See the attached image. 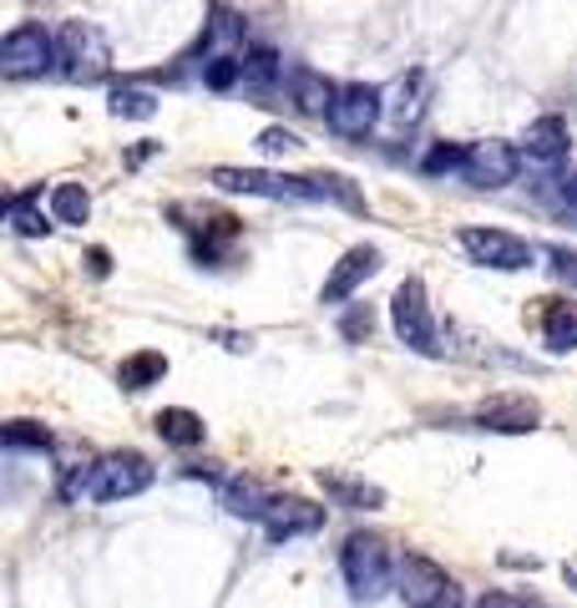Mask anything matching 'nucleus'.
Instances as JSON below:
<instances>
[{"mask_svg":"<svg viewBox=\"0 0 577 608\" xmlns=\"http://www.w3.org/2000/svg\"><path fill=\"white\" fill-rule=\"evenodd\" d=\"M203 81H208L213 92H228L234 81H244V61H238V56H228V52L208 56V67H203Z\"/></svg>","mask_w":577,"mask_h":608,"instance_id":"a878e982","label":"nucleus"},{"mask_svg":"<svg viewBox=\"0 0 577 608\" xmlns=\"http://www.w3.org/2000/svg\"><path fill=\"white\" fill-rule=\"evenodd\" d=\"M56 71H61L66 81H102L106 71H112V46H106V36L92 26V21H66L61 31H56Z\"/></svg>","mask_w":577,"mask_h":608,"instance_id":"7ed1b4c3","label":"nucleus"},{"mask_svg":"<svg viewBox=\"0 0 577 608\" xmlns=\"http://www.w3.org/2000/svg\"><path fill=\"white\" fill-rule=\"evenodd\" d=\"M158 437L168 441V447H197V441H203V431H208V426H203V416H197V410H188V406H168V410H158Z\"/></svg>","mask_w":577,"mask_h":608,"instance_id":"a211bd4d","label":"nucleus"},{"mask_svg":"<svg viewBox=\"0 0 577 608\" xmlns=\"http://www.w3.org/2000/svg\"><path fill=\"white\" fill-rule=\"evenodd\" d=\"M426 71H406V77L395 81V122L400 127H416L420 112H426Z\"/></svg>","mask_w":577,"mask_h":608,"instance_id":"412c9836","label":"nucleus"},{"mask_svg":"<svg viewBox=\"0 0 577 608\" xmlns=\"http://www.w3.org/2000/svg\"><path fill=\"white\" fill-rule=\"evenodd\" d=\"M325 528V507L304 503V497H274L269 513H263V532L274 542H288V538H309V532Z\"/></svg>","mask_w":577,"mask_h":608,"instance_id":"f8f14e48","label":"nucleus"},{"mask_svg":"<svg viewBox=\"0 0 577 608\" xmlns=\"http://www.w3.org/2000/svg\"><path fill=\"white\" fill-rule=\"evenodd\" d=\"M335 81H325V71H309V67H294L288 71V102L299 106L304 117H329L335 106Z\"/></svg>","mask_w":577,"mask_h":608,"instance_id":"dca6fc26","label":"nucleus"},{"mask_svg":"<svg viewBox=\"0 0 577 608\" xmlns=\"http://www.w3.org/2000/svg\"><path fill=\"white\" fill-rule=\"evenodd\" d=\"M567 147H573V127H567L557 112L538 117L522 133V158L532 162V168H557V162L567 158Z\"/></svg>","mask_w":577,"mask_h":608,"instance_id":"ddd939ff","label":"nucleus"},{"mask_svg":"<svg viewBox=\"0 0 577 608\" xmlns=\"http://www.w3.org/2000/svg\"><path fill=\"white\" fill-rule=\"evenodd\" d=\"M244 81H253V87H274L279 81V52L274 46H253V52L244 56Z\"/></svg>","mask_w":577,"mask_h":608,"instance_id":"393cba45","label":"nucleus"},{"mask_svg":"<svg viewBox=\"0 0 577 608\" xmlns=\"http://www.w3.org/2000/svg\"><path fill=\"white\" fill-rule=\"evenodd\" d=\"M370 274H381V249L375 244H354L350 254H344L340 264H335V274L325 279V290H319V300L325 304H340V300H350L360 284H365Z\"/></svg>","mask_w":577,"mask_h":608,"instance_id":"4468645a","label":"nucleus"},{"mask_svg":"<svg viewBox=\"0 0 577 608\" xmlns=\"http://www.w3.org/2000/svg\"><path fill=\"white\" fill-rule=\"evenodd\" d=\"M391 319H395V335L420 350V356H441V345H435V315H431V300H426V284L420 279H406L391 300Z\"/></svg>","mask_w":577,"mask_h":608,"instance_id":"0eeeda50","label":"nucleus"},{"mask_svg":"<svg viewBox=\"0 0 577 608\" xmlns=\"http://www.w3.org/2000/svg\"><path fill=\"white\" fill-rule=\"evenodd\" d=\"M162 375H168V356H158V350H137L132 360L117 365L122 391H147V385H158Z\"/></svg>","mask_w":577,"mask_h":608,"instance_id":"aec40b11","label":"nucleus"},{"mask_svg":"<svg viewBox=\"0 0 577 608\" xmlns=\"http://www.w3.org/2000/svg\"><path fill=\"white\" fill-rule=\"evenodd\" d=\"M315 482H319L325 497H335V507H350V513H381V507H385V487H375V482H365V476L319 466Z\"/></svg>","mask_w":577,"mask_h":608,"instance_id":"2eb2a0df","label":"nucleus"},{"mask_svg":"<svg viewBox=\"0 0 577 608\" xmlns=\"http://www.w3.org/2000/svg\"><path fill=\"white\" fill-rule=\"evenodd\" d=\"M563 578H567V583H573V588H577V558H567V563H563Z\"/></svg>","mask_w":577,"mask_h":608,"instance_id":"473e14b6","label":"nucleus"},{"mask_svg":"<svg viewBox=\"0 0 577 608\" xmlns=\"http://www.w3.org/2000/svg\"><path fill=\"white\" fill-rule=\"evenodd\" d=\"M395 588H400L406 608H461V583L426 553L400 558V568H395Z\"/></svg>","mask_w":577,"mask_h":608,"instance_id":"20e7f679","label":"nucleus"},{"mask_svg":"<svg viewBox=\"0 0 577 608\" xmlns=\"http://www.w3.org/2000/svg\"><path fill=\"white\" fill-rule=\"evenodd\" d=\"M340 568H344V583H350V594L360 598V604H375V598H385L395 588V563L391 548H385V538H375V532H350L344 538V553H340Z\"/></svg>","mask_w":577,"mask_h":608,"instance_id":"f03ea898","label":"nucleus"},{"mask_svg":"<svg viewBox=\"0 0 577 608\" xmlns=\"http://www.w3.org/2000/svg\"><path fill=\"white\" fill-rule=\"evenodd\" d=\"M213 183L224 193H253V199H340L360 203L344 178L335 172H315V178H288V172H259V168H213Z\"/></svg>","mask_w":577,"mask_h":608,"instance_id":"f257e3e1","label":"nucleus"},{"mask_svg":"<svg viewBox=\"0 0 577 608\" xmlns=\"http://www.w3.org/2000/svg\"><path fill=\"white\" fill-rule=\"evenodd\" d=\"M542 340H547V350H557V356L577 350V304L573 300H552L547 309H542Z\"/></svg>","mask_w":577,"mask_h":608,"instance_id":"f3484780","label":"nucleus"},{"mask_svg":"<svg viewBox=\"0 0 577 608\" xmlns=\"http://www.w3.org/2000/svg\"><path fill=\"white\" fill-rule=\"evenodd\" d=\"M472 416L482 431H501V437H527V431L542 426L538 401H527V396H491V401H482Z\"/></svg>","mask_w":577,"mask_h":608,"instance_id":"9b49d317","label":"nucleus"},{"mask_svg":"<svg viewBox=\"0 0 577 608\" xmlns=\"http://www.w3.org/2000/svg\"><path fill=\"white\" fill-rule=\"evenodd\" d=\"M461 249L472 254L476 264L501 269V274H512V269H532V259H538V249H532L527 238L507 234V228H461Z\"/></svg>","mask_w":577,"mask_h":608,"instance_id":"6e6552de","label":"nucleus"},{"mask_svg":"<svg viewBox=\"0 0 577 608\" xmlns=\"http://www.w3.org/2000/svg\"><path fill=\"white\" fill-rule=\"evenodd\" d=\"M517 168H522V147L486 137V143L466 147V168H461V178H466L472 188H507V183H517Z\"/></svg>","mask_w":577,"mask_h":608,"instance_id":"9d476101","label":"nucleus"},{"mask_svg":"<svg viewBox=\"0 0 577 608\" xmlns=\"http://www.w3.org/2000/svg\"><path fill=\"white\" fill-rule=\"evenodd\" d=\"M269 503H274V497H269V492H263L253 476H234V482H224V507L234 517H259V522H263Z\"/></svg>","mask_w":577,"mask_h":608,"instance_id":"6ab92c4d","label":"nucleus"},{"mask_svg":"<svg viewBox=\"0 0 577 608\" xmlns=\"http://www.w3.org/2000/svg\"><path fill=\"white\" fill-rule=\"evenodd\" d=\"M0 437H5V447H11V451H21V447L46 451V447H52V431H46V426H36V421H11Z\"/></svg>","mask_w":577,"mask_h":608,"instance_id":"bb28decb","label":"nucleus"},{"mask_svg":"<svg viewBox=\"0 0 577 608\" xmlns=\"http://www.w3.org/2000/svg\"><path fill=\"white\" fill-rule=\"evenodd\" d=\"M370 330H375L370 309H365V315H350V319H344V335H350V340H360V335H370Z\"/></svg>","mask_w":577,"mask_h":608,"instance_id":"2f4dec72","label":"nucleus"},{"mask_svg":"<svg viewBox=\"0 0 577 608\" xmlns=\"http://www.w3.org/2000/svg\"><path fill=\"white\" fill-rule=\"evenodd\" d=\"M385 112V92L370 87V81H344L335 92V106H329V127L340 137H365Z\"/></svg>","mask_w":577,"mask_h":608,"instance_id":"1a4fd4ad","label":"nucleus"},{"mask_svg":"<svg viewBox=\"0 0 577 608\" xmlns=\"http://www.w3.org/2000/svg\"><path fill=\"white\" fill-rule=\"evenodd\" d=\"M5 218H11V228L21 238H46V234H52V224H56L52 213H41L31 199H11V203H5Z\"/></svg>","mask_w":577,"mask_h":608,"instance_id":"5701e85b","label":"nucleus"},{"mask_svg":"<svg viewBox=\"0 0 577 608\" xmlns=\"http://www.w3.org/2000/svg\"><path fill=\"white\" fill-rule=\"evenodd\" d=\"M476 608H532V604H527V598H517V594H486Z\"/></svg>","mask_w":577,"mask_h":608,"instance_id":"7c9ffc66","label":"nucleus"},{"mask_svg":"<svg viewBox=\"0 0 577 608\" xmlns=\"http://www.w3.org/2000/svg\"><path fill=\"white\" fill-rule=\"evenodd\" d=\"M152 112H158V97L143 92V87H117V92H112V117H137V122H147Z\"/></svg>","mask_w":577,"mask_h":608,"instance_id":"b1692460","label":"nucleus"},{"mask_svg":"<svg viewBox=\"0 0 577 608\" xmlns=\"http://www.w3.org/2000/svg\"><path fill=\"white\" fill-rule=\"evenodd\" d=\"M87 213H92V193L81 183H56L52 188V218L56 224H87Z\"/></svg>","mask_w":577,"mask_h":608,"instance_id":"4be33fe9","label":"nucleus"},{"mask_svg":"<svg viewBox=\"0 0 577 608\" xmlns=\"http://www.w3.org/2000/svg\"><path fill=\"white\" fill-rule=\"evenodd\" d=\"M152 462L143 451H112L102 462H92V482H87V497L92 503H122V497H137V492L152 487Z\"/></svg>","mask_w":577,"mask_h":608,"instance_id":"423d86ee","label":"nucleus"},{"mask_svg":"<svg viewBox=\"0 0 577 608\" xmlns=\"http://www.w3.org/2000/svg\"><path fill=\"white\" fill-rule=\"evenodd\" d=\"M461 168H466V147H456V143H441V147L426 153V172H431V178H441V172H461Z\"/></svg>","mask_w":577,"mask_h":608,"instance_id":"cd10ccee","label":"nucleus"},{"mask_svg":"<svg viewBox=\"0 0 577 608\" xmlns=\"http://www.w3.org/2000/svg\"><path fill=\"white\" fill-rule=\"evenodd\" d=\"M56 67V36L41 21L5 31L0 41V77L5 81H26V77H46Z\"/></svg>","mask_w":577,"mask_h":608,"instance_id":"39448f33","label":"nucleus"},{"mask_svg":"<svg viewBox=\"0 0 577 608\" xmlns=\"http://www.w3.org/2000/svg\"><path fill=\"white\" fill-rule=\"evenodd\" d=\"M567 209L577 213V178H573V183H567Z\"/></svg>","mask_w":577,"mask_h":608,"instance_id":"72a5a7b5","label":"nucleus"},{"mask_svg":"<svg viewBox=\"0 0 577 608\" xmlns=\"http://www.w3.org/2000/svg\"><path fill=\"white\" fill-rule=\"evenodd\" d=\"M547 259H552V274L563 284H577V249H547Z\"/></svg>","mask_w":577,"mask_h":608,"instance_id":"c85d7f7f","label":"nucleus"},{"mask_svg":"<svg viewBox=\"0 0 577 608\" xmlns=\"http://www.w3.org/2000/svg\"><path fill=\"white\" fill-rule=\"evenodd\" d=\"M259 147H263V153H299L304 143L294 133H284V127H269V133L259 137Z\"/></svg>","mask_w":577,"mask_h":608,"instance_id":"c756f323","label":"nucleus"}]
</instances>
